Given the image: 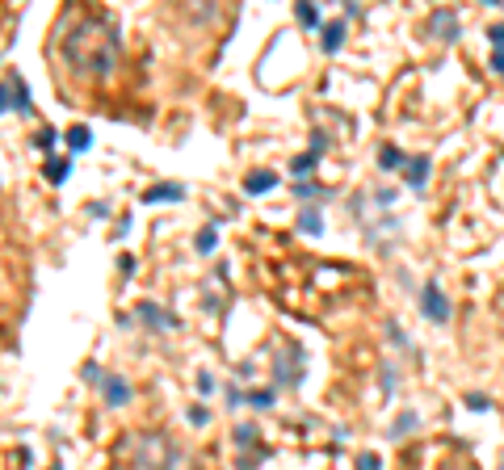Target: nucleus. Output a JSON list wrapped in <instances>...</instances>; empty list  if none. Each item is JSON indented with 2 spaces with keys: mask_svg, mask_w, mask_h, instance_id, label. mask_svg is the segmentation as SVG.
Segmentation results:
<instances>
[{
  "mask_svg": "<svg viewBox=\"0 0 504 470\" xmlns=\"http://www.w3.org/2000/svg\"><path fill=\"white\" fill-rule=\"evenodd\" d=\"M488 43L496 50H504V21H496V26H488Z\"/></svg>",
  "mask_w": 504,
  "mask_h": 470,
  "instance_id": "aec40b11",
  "label": "nucleus"
},
{
  "mask_svg": "<svg viewBox=\"0 0 504 470\" xmlns=\"http://www.w3.org/2000/svg\"><path fill=\"white\" fill-rule=\"evenodd\" d=\"M181 197H185V185H177V181H168V185H151L147 193H143L147 206H156V202H181Z\"/></svg>",
  "mask_w": 504,
  "mask_h": 470,
  "instance_id": "0eeeda50",
  "label": "nucleus"
},
{
  "mask_svg": "<svg viewBox=\"0 0 504 470\" xmlns=\"http://www.w3.org/2000/svg\"><path fill=\"white\" fill-rule=\"evenodd\" d=\"M316 160H320V151H307V155H299V160H294V164H290V173H294V177H303V181H307V177H311V168H316Z\"/></svg>",
  "mask_w": 504,
  "mask_h": 470,
  "instance_id": "4468645a",
  "label": "nucleus"
},
{
  "mask_svg": "<svg viewBox=\"0 0 504 470\" xmlns=\"http://www.w3.org/2000/svg\"><path fill=\"white\" fill-rule=\"evenodd\" d=\"M420 298H424V315H429L433 324H446V319H450V302L441 298V285L437 282H424V294H420Z\"/></svg>",
  "mask_w": 504,
  "mask_h": 470,
  "instance_id": "39448f33",
  "label": "nucleus"
},
{
  "mask_svg": "<svg viewBox=\"0 0 504 470\" xmlns=\"http://www.w3.org/2000/svg\"><path fill=\"white\" fill-rule=\"evenodd\" d=\"M55 143H59V135H55V131L46 126V131H38V139H34V147H43V151H50Z\"/></svg>",
  "mask_w": 504,
  "mask_h": 470,
  "instance_id": "412c9836",
  "label": "nucleus"
},
{
  "mask_svg": "<svg viewBox=\"0 0 504 470\" xmlns=\"http://www.w3.org/2000/svg\"><path fill=\"white\" fill-rule=\"evenodd\" d=\"M139 470H173V445L164 437H143L139 441Z\"/></svg>",
  "mask_w": 504,
  "mask_h": 470,
  "instance_id": "f03ea898",
  "label": "nucleus"
},
{
  "mask_svg": "<svg viewBox=\"0 0 504 470\" xmlns=\"http://www.w3.org/2000/svg\"><path fill=\"white\" fill-rule=\"evenodd\" d=\"M378 164H382V168H400V164H404V151H400V147H391V143H387V147H382V151H378Z\"/></svg>",
  "mask_w": 504,
  "mask_h": 470,
  "instance_id": "dca6fc26",
  "label": "nucleus"
},
{
  "mask_svg": "<svg viewBox=\"0 0 504 470\" xmlns=\"http://www.w3.org/2000/svg\"><path fill=\"white\" fill-rule=\"evenodd\" d=\"M85 378H89V382H105V378H101V370H97L92 361H89V366H85Z\"/></svg>",
  "mask_w": 504,
  "mask_h": 470,
  "instance_id": "bb28decb",
  "label": "nucleus"
},
{
  "mask_svg": "<svg viewBox=\"0 0 504 470\" xmlns=\"http://www.w3.org/2000/svg\"><path fill=\"white\" fill-rule=\"evenodd\" d=\"M198 390H215V378H210V374H198Z\"/></svg>",
  "mask_w": 504,
  "mask_h": 470,
  "instance_id": "cd10ccee",
  "label": "nucleus"
},
{
  "mask_svg": "<svg viewBox=\"0 0 504 470\" xmlns=\"http://www.w3.org/2000/svg\"><path fill=\"white\" fill-rule=\"evenodd\" d=\"M492 72H500V76H504V50H496V59H492Z\"/></svg>",
  "mask_w": 504,
  "mask_h": 470,
  "instance_id": "c756f323",
  "label": "nucleus"
},
{
  "mask_svg": "<svg viewBox=\"0 0 504 470\" xmlns=\"http://www.w3.org/2000/svg\"><path fill=\"white\" fill-rule=\"evenodd\" d=\"M248 403L252 408H274V390H248Z\"/></svg>",
  "mask_w": 504,
  "mask_h": 470,
  "instance_id": "6ab92c4d",
  "label": "nucleus"
},
{
  "mask_svg": "<svg viewBox=\"0 0 504 470\" xmlns=\"http://www.w3.org/2000/svg\"><path fill=\"white\" fill-rule=\"evenodd\" d=\"M274 185H277V173H265V168L244 177V193H269Z\"/></svg>",
  "mask_w": 504,
  "mask_h": 470,
  "instance_id": "6e6552de",
  "label": "nucleus"
},
{
  "mask_svg": "<svg viewBox=\"0 0 504 470\" xmlns=\"http://www.w3.org/2000/svg\"><path fill=\"white\" fill-rule=\"evenodd\" d=\"M429 34H433L437 43H454V38H459V17H454V9H437V13L429 17Z\"/></svg>",
  "mask_w": 504,
  "mask_h": 470,
  "instance_id": "20e7f679",
  "label": "nucleus"
},
{
  "mask_svg": "<svg viewBox=\"0 0 504 470\" xmlns=\"http://www.w3.org/2000/svg\"><path fill=\"white\" fill-rule=\"evenodd\" d=\"M294 13H299V21H303V26H311V30L320 26V9H316V4H299Z\"/></svg>",
  "mask_w": 504,
  "mask_h": 470,
  "instance_id": "a211bd4d",
  "label": "nucleus"
},
{
  "mask_svg": "<svg viewBox=\"0 0 504 470\" xmlns=\"http://www.w3.org/2000/svg\"><path fill=\"white\" fill-rule=\"evenodd\" d=\"M46 181L50 185H63L68 181V160H46Z\"/></svg>",
  "mask_w": 504,
  "mask_h": 470,
  "instance_id": "2eb2a0df",
  "label": "nucleus"
},
{
  "mask_svg": "<svg viewBox=\"0 0 504 470\" xmlns=\"http://www.w3.org/2000/svg\"><path fill=\"white\" fill-rule=\"evenodd\" d=\"M358 470H382L378 454H362V458H358Z\"/></svg>",
  "mask_w": 504,
  "mask_h": 470,
  "instance_id": "393cba45",
  "label": "nucleus"
},
{
  "mask_svg": "<svg viewBox=\"0 0 504 470\" xmlns=\"http://www.w3.org/2000/svg\"><path fill=\"white\" fill-rule=\"evenodd\" d=\"M404 177H408V185H412V189H420V185H424V177H429V160H424V155L408 160V173H404Z\"/></svg>",
  "mask_w": 504,
  "mask_h": 470,
  "instance_id": "f8f14e48",
  "label": "nucleus"
},
{
  "mask_svg": "<svg viewBox=\"0 0 504 470\" xmlns=\"http://www.w3.org/2000/svg\"><path fill=\"white\" fill-rule=\"evenodd\" d=\"M466 403H471V412H483V408H492V399H488V395H479V390H471V395H466Z\"/></svg>",
  "mask_w": 504,
  "mask_h": 470,
  "instance_id": "4be33fe9",
  "label": "nucleus"
},
{
  "mask_svg": "<svg viewBox=\"0 0 504 470\" xmlns=\"http://www.w3.org/2000/svg\"><path fill=\"white\" fill-rule=\"evenodd\" d=\"M139 315H143L147 324H156V328H177V315H164L156 302H143V307H139Z\"/></svg>",
  "mask_w": 504,
  "mask_h": 470,
  "instance_id": "1a4fd4ad",
  "label": "nucleus"
},
{
  "mask_svg": "<svg viewBox=\"0 0 504 470\" xmlns=\"http://www.w3.org/2000/svg\"><path fill=\"white\" fill-rule=\"evenodd\" d=\"M189 416H193V424H206V420H210V412H206V408H193Z\"/></svg>",
  "mask_w": 504,
  "mask_h": 470,
  "instance_id": "c85d7f7f",
  "label": "nucleus"
},
{
  "mask_svg": "<svg viewBox=\"0 0 504 470\" xmlns=\"http://www.w3.org/2000/svg\"><path fill=\"white\" fill-rule=\"evenodd\" d=\"M316 193H323V189H316L311 181H303V185H299V197H316Z\"/></svg>",
  "mask_w": 504,
  "mask_h": 470,
  "instance_id": "a878e982",
  "label": "nucleus"
},
{
  "mask_svg": "<svg viewBox=\"0 0 504 470\" xmlns=\"http://www.w3.org/2000/svg\"><path fill=\"white\" fill-rule=\"evenodd\" d=\"M55 470H59V466H55Z\"/></svg>",
  "mask_w": 504,
  "mask_h": 470,
  "instance_id": "7c9ffc66",
  "label": "nucleus"
},
{
  "mask_svg": "<svg viewBox=\"0 0 504 470\" xmlns=\"http://www.w3.org/2000/svg\"><path fill=\"white\" fill-rule=\"evenodd\" d=\"M68 147H72V151H89V147H92V131H89V126H72V131H68Z\"/></svg>",
  "mask_w": 504,
  "mask_h": 470,
  "instance_id": "ddd939ff",
  "label": "nucleus"
},
{
  "mask_svg": "<svg viewBox=\"0 0 504 470\" xmlns=\"http://www.w3.org/2000/svg\"><path fill=\"white\" fill-rule=\"evenodd\" d=\"M215 239H219V235H215V227H202V231H198V239H193V248H198V252H215Z\"/></svg>",
  "mask_w": 504,
  "mask_h": 470,
  "instance_id": "f3484780",
  "label": "nucleus"
},
{
  "mask_svg": "<svg viewBox=\"0 0 504 470\" xmlns=\"http://www.w3.org/2000/svg\"><path fill=\"white\" fill-rule=\"evenodd\" d=\"M63 55L68 63L80 72V76H109L114 63H118V30L101 17H89L80 21L68 38H63Z\"/></svg>",
  "mask_w": 504,
  "mask_h": 470,
  "instance_id": "f257e3e1",
  "label": "nucleus"
},
{
  "mask_svg": "<svg viewBox=\"0 0 504 470\" xmlns=\"http://www.w3.org/2000/svg\"><path fill=\"white\" fill-rule=\"evenodd\" d=\"M101 390H105V403H109V408L131 403V382H127V378H105V382H101Z\"/></svg>",
  "mask_w": 504,
  "mask_h": 470,
  "instance_id": "423d86ee",
  "label": "nucleus"
},
{
  "mask_svg": "<svg viewBox=\"0 0 504 470\" xmlns=\"http://www.w3.org/2000/svg\"><path fill=\"white\" fill-rule=\"evenodd\" d=\"M235 441H240V445H252V441H257V428H252V424H240V428H235Z\"/></svg>",
  "mask_w": 504,
  "mask_h": 470,
  "instance_id": "5701e85b",
  "label": "nucleus"
},
{
  "mask_svg": "<svg viewBox=\"0 0 504 470\" xmlns=\"http://www.w3.org/2000/svg\"><path fill=\"white\" fill-rule=\"evenodd\" d=\"M4 109H17V114H30V109H34V105H30V93H26V80H21L17 72L4 76Z\"/></svg>",
  "mask_w": 504,
  "mask_h": 470,
  "instance_id": "7ed1b4c3",
  "label": "nucleus"
},
{
  "mask_svg": "<svg viewBox=\"0 0 504 470\" xmlns=\"http://www.w3.org/2000/svg\"><path fill=\"white\" fill-rule=\"evenodd\" d=\"M416 424V412H404V416H400V420H395V428H391V432H395V437H400V432H408V428H412Z\"/></svg>",
  "mask_w": 504,
  "mask_h": 470,
  "instance_id": "b1692460",
  "label": "nucleus"
},
{
  "mask_svg": "<svg viewBox=\"0 0 504 470\" xmlns=\"http://www.w3.org/2000/svg\"><path fill=\"white\" fill-rule=\"evenodd\" d=\"M299 227H303L307 235H320V231H323L320 210H316V206H303V210H299Z\"/></svg>",
  "mask_w": 504,
  "mask_h": 470,
  "instance_id": "9b49d317",
  "label": "nucleus"
},
{
  "mask_svg": "<svg viewBox=\"0 0 504 470\" xmlns=\"http://www.w3.org/2000/svg\"><path fill=\"white\" fill-rule=\"evenodd\" d=\"M341 43H345V21H328L323 26V50L332 55V50H341Z\"/></svg>",
  "mask_w": 504,
  "mask_h": 470,
  "instance_id": "9d476101",
  "label": "nucleus"
}]
</instances>
